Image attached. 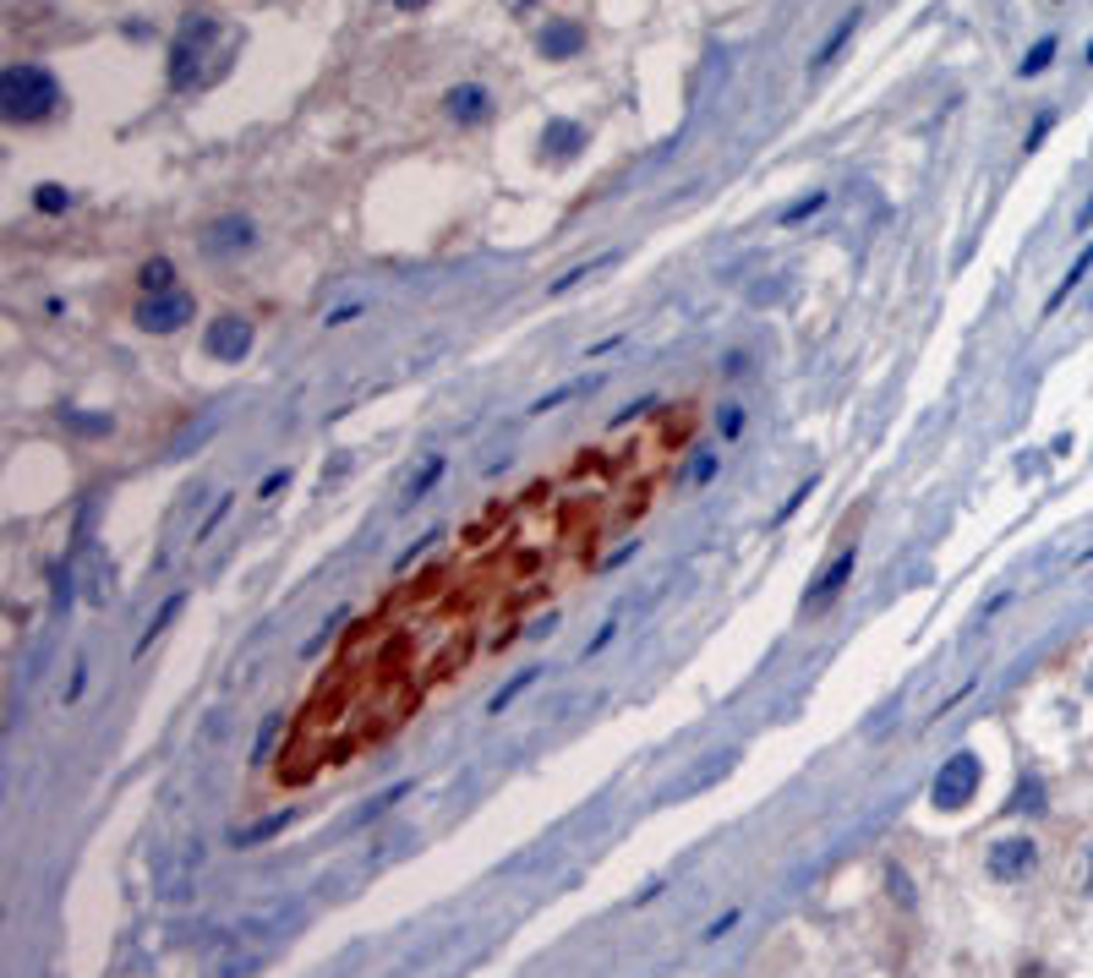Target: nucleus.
Returning <instances> with one entry per match:
<instances>
[{"mask_svg": "<svg viewBox=\"0 0 1093 978\" xmlns=\"http://www.w3.org/2000/svg\"><path fill=\"white\" fill-rule=\"evenodd\" d=\"M531 683H536V667H525V672H520L514 683H503V689L492 694V705H487V711H492V716H498V711H509V705H514V700H520V694H525Z\"/></svg>", "mask_w": 1093, "mask_h": 978, "instance_id": "14", "label": "nucleus"}, {"mask_svg": "<svg viewBox=\"0 0 1093 978\" xmlns=\"http://www.w3.org/2000/svg\"><path fill=\"white\" fill-rule=\"evenodd\" d=\"M853 569H859V547H842L831 563H826V574H820V585L804 596V613H826L842 591H848V580H853Z\"/></svg>", "mask_w": 1093, "mask_h": 978, "instance_id": "6", "label": "nucleus"}, {"mask_svg": "<svg viewBox=\"0 0 1093 978\" xmlns=\"http://www.w3.org/2000/svg\"><path fill=\"white\" fill-rule=\"evenodd\" d=\"M181 607H186V596H181V591H175V596H170V602H164V607H159V618H154V624H149V635H143V640H138V651H149V646H154V635H164V624H170V618H175V613H181Z\"/></svg>", "mask_w": 1093, "mask_h": 978, "instance_id": "15", "label": "nucleus"}, {"mask_svg": "<svg viewBox=\"0 0 1093 978\" xmlns=\"http://www.w3.org/2000/svg\"><path fill=\"white\" fill-rule=\"evenodd\" d=\"M208 252H236V246H252V224L247 219H219L208 235H203Z\"/></svg>", "mask_w": 1093, "mask_h": 978, "instance_id": "11", "label": "nucleus"}, {"mask_svg": "<svg viewBox=\"0 0 1093 978\" xmlns=\"http://www.w3.org/2000/svg\"><path fill=\"white\" fill-rule=\"evenodd\" d=\"M350 318H361V307H339V312H328L323 323H328V328H339V323H350Z\"/></svg>", "mask_w": 1093, "mask_h": 978, "instance_id": "25", "label": "nucleus"}, {"mask_svg": "<svg viewBox=\"0 0 1093 978\" xmlns=\"http://www.w3.org/2000/svg\"><path fill=\"white\" fill-rule=\"evenodd\" d=\"M394 6H400V11H416V6H427V0H394Z\"/></svg>", "mask_w": 1093, "mask_h": 978, "instance_id": "28", "label": "nucleus"}, {"mask_svg": "<svg viewBox=\"0 0 1093 978\" xmlns=\"http://www.w3.org/2000/svg\"><path fill=\"white\" fill-rule=\"evenodd\" d=\"M225 514H230V497H219V503H214V508H208V519H203V525H197V541H203V536H214V525H219V519H225Z\"/></svg>", "mask_w": 1093, "mask_h": 978, "instance_id": "22", "label": "nucleus"}, {"mask_svg": "<svg viewBox=\"0 0 1093 978\" xmlns=\"http://www.w3.org/2000/svg\"><path fill=\"white\" fill-rule=\"evenodd\" d=\"M444 110H449V116H455L460 127H476V121H487L492 99H487V88L466 83V88H449V94H444Z\"/></svg>", "mask_w": 1093, "mask_h": 978, "instance_id": "8", "label": "nucleus"}, {"mask_svg": "<svg viewBox=\"0 0 1093 978\" xmlns=\"http://www.w3.org/2000/svg\"><path fill=\"white\" fill-rule=\"evenodd\" d=\"M138 285H143V296H170V290H175V268H170L164 257H154V263L138 268Z\"/></svg>", "mask_w": 1093, "mask_h": 978, "instance_id": "12", "label": "nucleus"}, {"mask_svg": "<svg viewBox=\"0 0 1093 978\" xmlns=\"http://www.w3.org/2000/svg\"><path fill=\"white\" fill-rule=\"evenodd\" d=\"M66 202H72V197H66L61 186H44V191H39V208H44V213H61Z\"/></svg>", "mask_w": 1093, "mask_h": 978, "instance_id": "21", "label": "nucleus"}, {"mask_svg": "<svg viewBox=\"0 0 1093 978\" xmlns=\"http://www.w3.org/2000/svg\"><path fill=\"white\" fill-rule=\"evenodd\" d=\"M186 318H197V307H192V296H186V290L149 296V301L138 307V328H149V333H175Z\"/></svg>", "mask_w": 1093, "mask_h": 978, "instance_id": "5", "label": "nucleus"}, {"mask_svg": "<svg viewBox=\"0 0 1093 978\" xmlns=\"http://www.w3.org/2000/svg\"><path fill=\"white\" fill-rule=\"evenodd\" d=\"M1050 55H1056V39H1045V44H1034V55L1023 61V77H1028V72H1045V66H1050Z\"/></svg>", "mask_w": 1093, "mask_h": 978, "instance_id": "18", "label": "nucleus"}, {"mask_svg": "<svg viewBox=\"0 0 1093 978\" xmlns=\"http://www.w3.org/2000/svg\"><path fill=\"white\" fill-rule=\"evenodd\" d=\"M733 766H739V755H733V749H722V755H717V760H706V766H700V771H695L689 782H678V788H673L667 799H689V793H700V788H711V782H722V777H728Z\"/></svg>", "mask_w": 1093, "mask_h": 978, "instance_id": "9", "label": "nucleus"}, {"mask_svg": "<svg viewBox=\"0 0 1093 978\" xmlns=\"http://www.w3.org/2000/svg\"><path fill=\"white\" fill-rule=\"evenodd\" d=\"M219 39V22L214 17H186L175 50H170V88H203L208 72H203V55H214L208 44Z\"/></svg>", "mask_w": 1093, "mask_h": 978, "instance_id": "2", "label": "nucleus"}, {"mask_svg": "<svg viewBox=\"0 0 1093 978\" xmlns=\"http://www.w3.org/2000/svg\"><path fill=\"white\" fill-rule=\"evenodd\" d=\"M848 33H853V17H848V22H842V28H837V33H831V39L820 44V55H815V61H831V55L842 50V39H848Z\"/></svg>", "mask_w": 1093, "mask_h": 978, "instance_id": "20", "label": "nucleus"}, {"mask_svg": "<svg viewBox=\"0 0 1093 978\" xmlns=\"http://www.w3.org/2000/svg\"><path fill=\"white\" fill-rule=\"evenodd\" d=\"M0 94H6V121H17V127L50 121L61 110V83L44 66H11L6 83H0Z\"/></svg>", "mask_w": 1093, "mask_h": 978, "instance_id": "1", "label": "nucleus"}, {"mask_svg": "<svg viewBox=\"0 0 1093 978\" xmlns=\"http://www.w3.org/2000/svg\"><path fill=\"white\" fill-rule=\"evenodd\" d=\"M580 44H586V33H580L575 22H553V28L542 33V55H547V61H569V55H580Z\"/></svg>", "mask_w": 1093, "mask_h": 978, "instance_id": "10", "label": "nucleus"}, {"mask_svg": "<svg viewBox=\"0 0 1093 978\" xmlns=\"http://www.w3.org/2000/svg\"><path fill=\"white\" fill-rule=\"evenodd\" d=\"M61 421H72L77 432H110V421H105V416H77V410H61Z\"/></svg>", "mask_w": 1093, "mask_h": 978, "instance_id": "19", "label": "nucleus"}, {"mask_svg": "<svg viewBox=\"0 0 1093 978\" xmlns=\"http://www.w3.org/2000/svg\"><path fill=\"white\" fill-rule=\"evenodd\" d=\"M580 138H586L580 127H569V121H553L542 143H553V160H575V154H580Z\"/></svg>", "mask_w": 1093, "mask_h": 978, "instance_id": "13", "label": "nucleus"}, {"mask_svg": "<svg viewBox=\"0 0 1093 978\" xmlns=\"http://www.w3.org/2000/svg\"><path fill=\"white\" fill-rule=\"evenodd\" d=\"M1034 858H1039V853H1034V842H1028V836H1001V842L990 847L984 869H990L995 880H1006V886H1012V880H1023V875L1034 869Z\"/></svg>", "mask_w": 1093, "mask_h": 978, "instance_id": "7", "label": "nucleus"}, {"mask_svg": "<svg viewBox=\"0 0 1093 978\" xmlns=\"http://www.w3.org/2000/svg\"><path fill=\"white\" fill-rule=\"evenodd\" d=\"M203 350H208V361H241L252 350V323L241 312L214 318V323L203 328Z\"/></svg>", "mask_w": 1093, "mask_h": 978, "instance_id": "4", "label": "nucleus"}, {"mask_svg": "<svg viewBox=\"0 0 1093 978\" xmlns=\"http://www.w3.org/2000/svg\"><path fill=\"white\" fill-rule=\"evenodd\" d=\"M285 482H291V476H285V471H274V476H263V487H258V492H263V497H274Z\"/></svg>", "mask_w": 1093, "mask_h": 978, "instance_id": "26", "label": "nucleus"}, {"mask_svg": "<svg viewBox=\"0 0 1093 978\" xmlns=\"http://www.w3.org/2000/svg\"><path fill=\"white\" fill-rule=\"evenodd\" d=\"M1089 263H1093V246H1083V257H1078V268H1072V274L1061 279V290L1050 296V312H1056V307H1061V301H1067V296H1072L1078 285H1083V274H1089Z\"/></svg>", "mask_w": 1093, "mask_h": 978, "instance_id": "16", "label": "nucleus"}, {"mask_svg": "<svg viewBox=\"0 0 1093 978\" xmlns=\"http://www.w3.org/2000/svg\"><path fill=\"white\" fill-rule=\"evenodd\" d=\"M733 924H739V913H722V919H717V924H711V930H706V941H717V935H728V930H733Z\"/></svg>", "mask_w": 1093, "mask_h": 978, "instance_id": "24", "label": "nucleus"}, {"mask_svg": "<svg viewBox=\"0 0 1093 978\" xmlns=\"http://www.w3.org/2000/svg\"><path fill=\"white\" fill-rule=\"evenodd\" d=\"M820 202H826V197H820V191H815V197H804V202H793V208H787V213H782V219H804V213H815V208H820Z\"/></svg>", "mask_w": 1093, "mask_h": 978, "instance_id": "23", "label": "nucleus"}, {"mask_svg": "<svg viewBox=\"0 0 1093 978\" xmlns=\"http://www.w3.org/2000/svg\"><path fill=\"white\" fill-rule=\"evenodd\" d=\"M438 476H444V454H433V460H427V471H422V476L411 482V492H405V503H416V497H427V487H433Z\"/></svg>", "mask_w": 1093, "mask_h": 978, "instance_id": "17", "label": "nucleus"}, {"mask_svg": "<svg viewBox=\"0 0 1093 978\" xmlns=\"http://www.w3.org/2000/svg\"><path fill=\"white\" fill-rule=\"evenodd\" d=\"M613 635H619V618H613V624H602V635H597V640H591V651H602V646H608V640H613ZM591 651H586V656H591Z\"/></svg>", "mask_w": 1093, "mask_h": 978, "instance_id": "27", "label": "nucleus"}, {"mask_svg": "<svg viewBox=\"0 0 1093 978\" xmlns=\"http://www.w3.org/2000/svg\"><path fill=\"white\" fill-rule=\"evenodd\" d=\"M979 782H984V766H979V755L973 749H957L946 766L936 771V782H930V799H936V810H962L973 793H979Z\"/></svg>", "mask_w": 1093, "mask_h": 978, "instance_id": "3", "label": "nucleus"}]
</instances>
